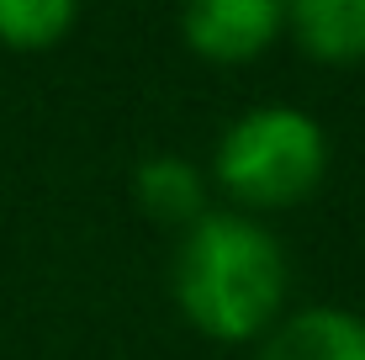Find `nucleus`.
Listing matches in <instances>:
<instances>
[{"label": "nucleus", "instance_id": "nucleus-3", "mask_svg": "<svg viewBox=\"0 0 365 360\" xmlns=\"http://www.w3.org/2000/svg\"><path fill=\"white\" fill-rule=\"evenodd\" d=\"M281 21L286 11L275 0H196L185 6V43L207 58H255Z\"/></svg>", "mask_w": 365, "mask_h": 360}, {"label": "nucleus", "instance_id": "nucleus-7", "mask_svg": "<svg viewBox=\"0 0 365 360\" xmlns=\"http://www.w3.org/2000/svg\"><path fill=\"white\" fill-rule=\"evenodd\" d=\"M74 0H0V43L6 48H48L74 27Z\"/></svg>", "mask_w": 365, "mask_h": 360}, {"label": "nucleus", "instance_id": "nucleus-1", "mask_svg": "<svg viewBox=\"0 0 365 360\" xmlns=\"http://www.w3.org/2000/svg\"><path fill=\"white\" fill-rule=\"evenodd\" d=\"M180 307L212 339H249L286 297V254L244 212H201L180 244Z\"/></svg>", "mask_w": 365, "mask_h": 360}, {"label": "nucleus", "instance_id": "nucleus-6", "mask_svg": "<svg viewBox=\"0 0 365 360\" xmlns=\"http://www.w3.org/2000/svg\"><path fill=\"white\" fill-rule=\"evenodd\" d=\"M138 196L154 217H201V175L180 154H154L138 165Z\"/></svg>", "mask_w": 365, "mask_h": 360}, {"label": "nucleus", "instance_id": "nucleus-5", "mask_svg": "<svg viewBox=\"0 0 365 360\" xmlns=\"http://www.w3.org/2000/svg\"><path fill=\"white\" fill-rule=\"evenodd\" d=\"M302 48L318 58H365V0H297L286 11Z\"/></svg>", "mask_w": 365, "mask_h": 360}, {"label": "nucleus", "instance_id": "nucleus-4", "mask_svg": "<svg viewBox=\"0 0 365 360\" xmlns=\"http://www.w3.org/2000/svg\"><path fill=\"white\" fill-rule=\"evenodd\" d=\"M259 360H365V318L344 307H307L270 334Z\"/></svg>", "mask_w": 365, "mask_h": 360}, {"label": "nucleus", "instance_id": "nucleus-2", "mask_svg": "<svg viewBox=\"0 0 365 360\" xmlns=\"http://www.w3.org/2000/svg\"><path fill=\"white\" fill-rule=\"evenodd\" d=\"M323 165H329L323 128L302 106H255L217 143V175L249 207H286L307 196Z\"/></svg>", "mask_w": 365, "mask_h": 360}]
</instances>
